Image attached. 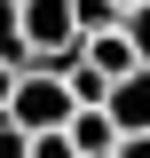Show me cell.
<instances>
[{
  "label": "cell",
  "mask_w": 150,
  "mask_h": 158,
  "mask_svg": "<svg viewBox=\"0 0 150 158\" xmlns=\"http://www.w3.org/2000/svg\"><path fill=\"white\" fill-rule=\"evenodd\" d=\"M71 87H63V71H48V63H24L16 87H8V127H24V135H56V127H71Z\"/></svg>",
  "instance_id": "6da1fadb"
},
{
  "label": "cell",
  "mask_w": 150,
  "mask_h": 158,
  "mask_svg": "<svg viewBox=\"0 0 150 158\" xmlns=\"http://www.w3.org/2000/svg\"><path fill=\"white\" fill-rule=\"evenodd\" d=\"M24 48H32V63H48V71H71L79 63V0H24Z\"/></svg>",
  "instance_id": "7a4b0ae2"
},
{
  "label": "cell",
  "mask_w": 150,
  "mask_h": 158,
  "mask_svg": "<svg viewBox=\"0 0 150 158\" xmlns=\"http://www.w3.org/2000/svg\"><path fill=\"white\" fill-rule=\"evenodd\" d=\"M103 111H111L119 135H150V71H127V79L111 87V103H103Z\"/></svg>",
  "instance_id": "3957f363"
},
{
  "label": "cell",
  "mask_w": 150,
  "mask_h": 158,
  "mask_svg": "<svg viewBox=\"0 0 150 158\" xmlns=\"http://www.w3.org/2000/svg\"><path fill=\"white\" fill-rule=\"evenodd\" d=\"M63 135H71V150L79 158H119V127H111V111H71V127H63Z\"/></svg>",
  "instance_id": "277c9868"
},
{
  "label": "cell",
  "mask_w": 150,
  "mask_h": 158,
  "mask_svg": "<svg viewBox=\"0 0 150 158\" xmlns=\"http://www.w3.org/2000/svg\"><path fill=\"white\" fill-rule=\"evenodd\" d=\"M87 63L111 79V87H119L127 71H142V56H134V40H127V24H119V32H95V40H87Z\"/></svg>",
  "instance_id": "5b68a950"
},
{
  "label": "cell",
  "mask_w": 150,
  "mask_h": 158,
  "mask_svg": "<svg viewBox=\"0 0 150 158\" xmlns=\"http://www.w3.org/2000/svg\"><path fill=\"white\" fill-rule=\"evenodd\" d=\"M0 63L8 71L32 63V48H24V0H0Z\"/></svg>",
  "instance_id": "8992f818"
},
{
  "label": "cell",
  "mask_w": 150,
  "mask_h": 158,
  "mask_svg": "<svg viewBox=\"0 0 150 158\" xmlns=\"http://www.w3.org/2000/svg\"><path fill=\"white\" fill-rule=\"evenodd\" d=\"M127 40H134V56H142V71H150V0L127 8Z\"/></svg>",
  "instance_id": "52a82bcc"
},
{
  "label": "cell",
  "mask_w": 150,
  "mask_h": 158,
  "mask_svg": "<svg viewBox=\"0 0 150 158\" xmlns=\"http://www.w3.org/2000/svg\"><path fill=\"white\" fill-rule=\"evenodd\" d=\"M32 158H79V150H71V135L56 127V135H32Z\"/></svg>",
  "instance_id": "ba28073f"
},
{
  "label": "cell",
  "mask_w": 150,
  "mask_h": 158,
  "mask_svg": "<svg viewBox=\"0 0 150 158\" xmlns=\"http://www.w3.org/2000/svg\"><path fill=\"white\" fill-rule=\"evenodd\" d=\"M0 158H32V135H24V127H8V118H0Z\"/></svg>",
  "instance_id": "9c48e42d"
},
{
  "label": "cell",
  "mask_w": 150,
  "mask_h": 158,
  "mask_svg": "<svg viewBox=\"0 0 150 158\" xmlns=\"http://www.w3.org/2000/svg\"><path fill=\"white\" fill-rule=\"evenodd\" d=\"M119 158H150V135H127V142H119Z\"/></svg>",
  "instance_id": "30bf717a"
},
{
  "label": "cell",
  "mask_w": 150,
  "mask_h": 158,
  "mask_svg": "<svg viewBox=\"0 0 150 158\" xmlns=\"http://www.w3.org/2000/svg\"><path fill=\"white\" fill-rule=\"evenodd\" d=\"M8 87H16V71H8V63H0V118H8Z\"/></svg>",
  "instance_id": "8fae6325"
}]
</instances>
